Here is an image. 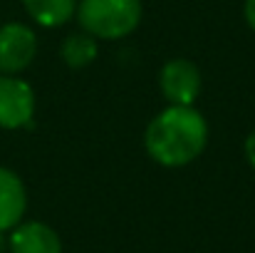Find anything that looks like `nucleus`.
Listing matches in <instances>:
<instances>
[{
	"label": "nucleus",
	"mask_w": 255,
	"mask_h": 253,
	"mask_svg": "<svg viewBox=\"0 0 255 253\" xmlns=\"http://www.w3.org/2000/svg\"><path fill=\"white\" fill-rule=\"evenodd\" d=\"M10 253H62L60 234L42 221H20L7 239Z\"/></svg>",
	"instance_id": "nucleus-6"
},
{
	"label": "nucleus",
	"mask_w": 255,
	"mask_h": 253,
	"mask_svg": "<svg viewBox=\"0 0 255 253\" xmlns=\"http://www.w3.org/2000/svg\"><path fill=\"white\" fill-rule=\"evenodd\" d=\"M80 0H22L25 12L42 27H62L77 15Z\"/></svg>",
	"instance_id": "nucleus-8"
},
{
	"label": "nucleus",
	"mask_w": 255,
	"mask_h": 253,
	"mask_svg": "<svg viewBox=\"0 0 255 253\" xmlns=\"http://www.w3.org/2000/svg\"><path fill=\"white\" fill-rule=\"evenodd\" d=\"M159 87L169 104H193L203 87L201 70L186 57H173L159 72Z\"/></svg>",
	"instance_id": "nucleus-5"
},
{
	"label": "nucleus",
	"mask_w": 255,
	"mask_h": 253,
	"mask_svg": "<svg viewBox=\"0 0 255 253\" xmlns=\"http://www.w3.org/2000/svg\"><path fill=\"white\" fill-rule=\"evenodd\" d=\"M35 117V89L17 75H0V129L30 127Z\"/></svg>",
	"instance_id": "nucleus-4"
},
{
	"label": "nucleus",
	"mask_w": 255,
	"mask_h": 253,
	"mask_svg": "<svg viewBox=\"0 0 255 253\" xmlns=\"http://www.w3.org/2000/svg\"><path fill=\"white\" fill-rule=\"evenodd\" d=\"M27 211V191L22 179L7 167H0V234L12 231Z\"/></svg>",
	"instance_id": "nucleus-7"
},
{
	"label": "nucleus",
	"mask_w": 255,
	"mask_h": 253,
	"mask_svg": "<svg viewBox=\"0 0 255 253\" xmlns=\"http://www.w3.org/2000/svg\"><path fill=\"white\" fill-rule=\"evenodd\" d=\"M208 144V122L193 104H169L144 132L146 154L166 169H181L196 162Z\"/></svg>",
	"instance_id": "nucleus-1"
},
{
	"label": "nucleus",
	"mask_w": 255,
	"mask_h": 253,
	"mask_svg": "<svg viewBox=\"0 0 255 253\" xmlns=\"http://www.w3.org/2000/svg\"><path fill=\"white\" fill-rule=\"evenodd\" d=\"M141 0H80L77 22L94 40H124L141 22Z\"/></svg>",
	"instance_id": "nucleus-2"
},
{
	"label": "nucleus",
	"mask_w": 255,
	"mask_h": 253,
	"mask_svg": "<svg viewBox=\"0 0 255 253\" xmlns=\"http://www.w3.org/2000/svg\"><path fill=\"white\" fill-rule=\"evenodd\" d=\"M97 40L92 35H87L85 30L82 32H72L62 40L60 45V57L67 67L72 70H82V67H89L94 60H97Z\"/></svg>",
	"instance_id": "nucleus-9"
},
{
	"label": "nucleus",
	"mask_w": 255,
	"mask_h": 253,
	"mask_svg": "<svg viewBox=\"0 0 255 253\" xmlns=\"http://www.w3.org/2000/svg\"><path fill=\"white\" fill-rule=\"evenodd\" d=\"M243 17H246L248 27L255 30V0H246L243 2Z\"/></svg>",
	"instance_id": "nucleus-11"
},
{
	"label": "nucleus",
	"mask_w": 255,
	"mask_h": 253,
	"mask_svg": "<svg viewBox=\"0 0 255 253\" xmlns=\"http://www.w3.org/2000/svg\"><path fill=\"white\" fill-rule=\"evenodd\" d=\"M243 152H246L248 164L255 169V132H251V134L246 137V147H243Z\"/></svg>",
	"instance_id": "nucleus-10"
},
{
	"label": "nucleus",
	"mask_w": 255,
	"mask_h": 253,
	"mask_svg": "<svg viewBox=\"0 0 255 253\" xmlns=\"http://www.w3.org/2000/svg\"><path fill=\"white\" fill-rule=\"evenodd\" d=\"M37 55V35L25 22L0 25V75H20Z\"/></svg>",
	"instance_id": "nucleus-3"
}]
</instances>
